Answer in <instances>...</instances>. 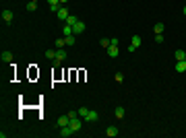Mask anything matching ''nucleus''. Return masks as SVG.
<instances>
[{"mask_svg": "<svg viewBox=\"0 0 186 138\" xmlns=\"http://www.w3.org/2000/svg\"><path fill=\"white\" fill-rule=\"evenodd\" d=\"M56 17H58L60 21H64V23H66V19L70 17L68 8H66V6H60V8H58V12H56Z\"/></svg>", "mask_w": 186, "mask_h": 138, "instance_id": "1", "label": "nucleus"}, {"mask_svg": "<svg viewBox=\"0 0 186 138\" xmlns=\"http://www.w3.org/2000/svg\"><path fill=\"white\" fill-rule=\"evenodd\" d=\"M85 29H87V25L83 23L81 19H79V21H77V23H75V25H72V33H75V35H77V33H83Z\"/></svg>", "mask_w": 186, "mask_h": 138, "instance_id": "2", "label": "nucleus"}, {"mask_svg": "<svg viewBox=\"0 0 186 138\" xmlns=\"http://www.w3.org/2000/svg\"><path fill=\"white\" fill-rule=\"evenodd\" d=\"M83 120H85V122H97V120H99V114H97L95 109H89V114L85 115Z\"/></svg>", "mask_w": 186, "mask_h": 138, "instance_id": "3", "label": "nucleus"}, {"mask_svg": "<svg viewBox=\"0 0 186 138\" xmlns=\"http://www.w3.org/2000/svg\"><path fill=\"white\" fill-rule=\"evenodd\" d=\"M12 17H15V14H12L11 8H4V11H2V21H4V23H11Z\"/></svg>", "mask_w": 186, "mask_h": 138, "instance_id": "4", "label": "nucleus"}, {"mask_svg": "<svg viewBox=\"0 0 186 138\" xmlns=\"http://www.w3.org/2000/svg\"><path fill=\"white\" fill-rule=\"evenodd\" d=\"M118 132H120V130H118L116 126H108V128H105V136H108V138L118 136Z\"/></svg>", "mask_w": 186, "mask_h": 138, "instance_id": "5", "label": "nucleus"}, {"mask_svg": "<svg viewBox=\"0 0 186 138\" xmlns=\"http://www.w3.org/2000/svg\"><path fill=\"white\" fill-rule=\"evenodd\" d=\"M68 124H70V115L68 114L58 117V128H64V126H68Z\"/></svg>", "mask_w": 186, "mask_h": 138, "instance_id": "6", "label": "nucleus"}, {"mask_svg": "<svg viewBox=\"0 0 186 138\" xmlns=\"http://www.w3.org/2000/svg\"><path fill=\"white\" fill-rule=\"evenodd\" d=\"M48 4H50V11L54 12V14H56V12H58V8L62 6V4H60V0H48Z\"/></svg>", "mask_w": 186, "mask_h": 138, "instance_id": "7", "label": "nucleus"}, {"mask_svg": "<svg viewBox=\"0 0 186 138\" xmlns=\"http://www.w3.org/2000/svg\"><path fill=\"white\" fill-rule=\"evenodd\" d=\"M176 72H186V60H176Z\"/></svg>", "mask_w": 186, "mask_h": 138, "instance_id": "8", "label": "nucleus"}, {"mask_svg": "<svg viewBox=\"0 0 186 138\" xmlns=\"http://www.w3.org/2000/svg\"><path fill=\"white\" fill-rule=\"evenodd\" d=\"M105 52H108V56H110V58H118V54H120L118 46H110L108 50H105Z\"/></svg>", "mask_w": 186, "mask_h": 138, "instance_id": "9", "label": "nucleus"}, {"mask_svg": "<svg viewBox=\"0 0 186 138\" xmlns=\"http://www.w3.org/2000/svg\"><path fill=\"white\" fill-rule=\"evenodd\" d=\"M70 134H75V130H72L70 126H64V128H60V136H62V138L70 136Z\"/></svg>", "mask_w": 186, "mask_h": 138, "instance_id": "10", "label": "nucleus"}, {"mask_svg": "<svg viewBox=\"0 0 186 138\" xmlns=\"http://www.w3.org/2000/svg\"><path fill=\"white\" fill-rule=\"evenodd\" d=\"M124 114H126V111H124V107H122V105H118L116 109H114V117H116V120H122Z\"/></svg>", "mask_w": 186, "mask_h": 138, "instance_id": "11", "label": "nucleus"}, {"mask_svg": "<svg viewBox=\"0 0 186 138\" xmlns=\"http://www.w3.org/2000/svg\"><path fill=\"white\" fill-rule=\"evenodd\" d=\"M12 58H15L12 52H2V54H0V60H2V62H12Z\"/></svg>", "mask_w": 186, "mask_h": 138, "instance_id": "12", "label": "nucleus"}, {"mask_svg": "<svg viewBox=\"0 0 186 138\" xmlns=\"http://www.w3.org/2000/svg\"><path fill=\"white\" fill-rule=\"evenodd\" d=\"M56 62H64L66 60V52L64 50H56V58H54Z\"/></svg>", "mask_w": 186, "mask_h": 138, "instance_id": "13", "label": "nucleus"}, {"mask_svg": "<svg viewBox=\"0 0 186 138\" xmlns=\"http://www.w3.org/2000/svg\"><path fill=\"white\" fill-rule=\"evenodd\" d=\"M130 43L135 47H141V43H143V39H141V35H132V39H130Z\"/></svg>", "mask_w": 186, "mask_h": 138, "instance_id": "14", "label": "nucleus"}, {"mask_svg": "<svg viewBox=\"0 0 186 138\" xmlns=\"http://www.w3.org/2000/svg\"><path fill=\"white\" fill-rule=\"evenodd\" d=\"M163 29H165V25H163V23H155V25H153V33H155V35L163 33Z\"/></svg>", "mask_w": 186, "mask_h": 138, "instance_id": "15", "label": "nucleus"}, {"mask_svg": "<svg viewBox=\"0 0 186 138\" xmlns=\"http://www.w3.org/2000/svg\"><path fill=\"white\" fill-rule=\"evenodd\" d=\"M62 33H64V37H68V35H75V33H72V27H70L68 23H64V27H62Z\"/></svg>", "mask_w": 186, "mask_h": 138, "instance_id": "16", "label": "nucleus"}, {"mask_svg": "<svg viewBox=\"0 0 186 138\" xmlns=\"http://www.w3.org/2000/svg\"><path fill=\"white\" fill-rule=\"evenodd\" d=\"M174 58H176V60H184V58H186V52H184V50H176V52H174Z\"/></svg>", "mask_w": 186, "mask_h": 138, "instance_id": "17", "label": "nucleus"}, {"mask_svg": "<svg viewBox=\"0 0 186 138\" xmlns=\"http://www.w3.org/2000/svg\"><path fill=\"white\" fill-rule=\"evenodd\" d=\"M35 8H37V0H29V2H27V11L33 12Z\"/></svg>", "mask_w": 186, "mask_h": 138, "instance_id": "18", "label": "nucleus"}, {"mask_svg": "<svg viewBox=\"0 0 186 138\" xmlns=\"http://www.w3.org/2000/svg\"><path fill=\"white\" fill-rule=\"evenodd\" d=\"M64 41H66V46L72 47L75 43H77V39H75V35H68V37H64Z\"/></svg>", "mask_w": 186, "mask_h": 138, "instance_id": "19", "label": "nucleus"}, {"mask_svg": "<svg viewBox=\"0 0 186 138\" xmlns=\"http://www.w3.org/2000/svg\"><path fill=\"white\" fill-rule=\"evenodd\" d=\"M66 46V41H64V37H58L56 39V50H62V47Z\"/></svg>", "mask_w": 186, "mask_h": 138, "instance_id": "20", "label": "nucleus"}, {"mask_svg": "<svg viewBox=\"0 0 186 138\" xmlns=\"http://www.w3.org/2000/svg\"><path fill=\"white\" fill-rule=\"evenodd\" d=\"M99 46L104 47V50H108V47H110V39H105V37H101V39H99Z\"/></svg>", "mask_w": 186, "mask_h": 138, "instance_id": "21", "label": "nucleus"}, {"mask_svg": "<svg viewBox=\"0 0 186 138\" xmlns=\"http://www.w3.org/2000/svg\"><path fill=\"white\" fill-rule=\"evenodd\" d=\"M46 58H48V60H54V58H56V50H48Z\"/></svg>", "mask_w": 186, "mask_h": 138, "instance_id": "22", "label": "nucleus"}, {"mask_svg": "<svg viewBox=\"0 0 186 138\" xmlns=\"http://www.w3.org/2000/svg\"><path fill=\"white\" fill-rule=\"evenodd\" d=\"M114 81L116 82H124V74H122V72H116V74H114Z\"/></svg>", "mask_w": 186, "mask_h": 138, "instance_id": "23", "label": "nucleus"}, {"mask_svg": "<svg viewBox=\"0 0 186 138\" xmlns=\"http://www.w3.org/2000/svg\"><path fill=\"white\" fill-rule=\"evenodd\" d=\"M77 21H79V19H77V17H72V14H70L68 19H66V23H68V25H70V27H72V25L77 23Z\"/></svg>", "mask_w": 186, "mask_h": 138, "instance_id": "24", "label": "nucleus"}, {"mask_svg": "<svg viewBox=\"0 0 186 138\" xmlns=\"http://www.w3.org/2000/svg\"><path fill=\"white\" fill-rule=\"evenodd\" d=\"M87 114H89V109H87V107H79V115H81V117H85Z\"/></svg>", "mask_w": 186, "mask_h": 138, "instance_id": "25", "label": "nucleus"}, {"mask_svg": "<svg viewBox=\"0 0 186 138\" xmlns=\"http://www.w3.org/2000/svg\"><path fill=\"white\" fill-rule=\"evenodd\" d=\"M155 41H157V43H163V35L157 33V35H155Z\"/></svg>", "mask_w": 186, "mask_h": 138, "instance_id": "26", "label": "nucleus"}, {"mask_svg": "<svg viewBox=\"0 0 186 138\" xmlns=\"http://www.w3.org/2000/svg\"><path fill=\"white\" fill-rule=\"evenodd\" d=\"M66 2H68V0H60V4H62V6H64V4H66Z\"/></svg>", "mask_w": 186, "mask_h": 138, "instance_id": "27", "label": "nucleus"}, {"mask_svg": "<svg viewBox=\"0 0 186 138\" xmlns=\"http://www.w3.org/2000/svg\"><path fill=\"white\" fill-rule=\"evenodd\" d=\"M182 12H184V14H186V6H184V8H182Z\"/></svg>", "mask_w": 186, "mask_h": 138, "instance_id": "28", "label": "nucleus"}, {"mask_svg": "<svg viewBox=\"0 0 186 138\" xmlns=\"http://www.w3.org/2000/svg\"><path fill=\"white\" fill-rule=\"evenodd\" d=\"M184 60H186V58H184Z\"/></svg>", "mask_w": 186, "mask_h": 138, "instance_id": "29", "label": "nucleus"}]
</instances>
